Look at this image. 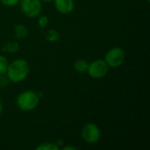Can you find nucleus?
<instances>
[{"label":"nucleus","instance_id":"nucleus-15","mask_svg":"<svg viewBox=\"0 0 150 150\" xmlns=\"http://www.w3.org/2000/svg\"><path fill=\"white\" fill-rule=\"evenodd\" d=\"M20 0H0V3L7 7H13L15 5H17L18 4H19Z\"/></svg>","mask_w":150,"mask_h":150},{"label":"nucleus","instance_id":"nucleus-13","mask_svg":"<svg viewBox=\"0 0 150 150\" xmlns=\"http://www.w3.org/2000/svg\"><path fill=\"white\" fill-rule=\"evenodd\" d=\"M9 66V62L4 55H0V74H5Z\"/></svg>","mask_w":150,"mask_h":150},{"label":"nucleus","instance_id":"nucleus-8","mask_svg":"<svg viewBox=\"0 0 150 150\" xmlns=\"http://www.w3.org/2000/svg\"><path fill=\"white\" fill-rule=\"evenodd\" d=\"M13 33H14V38L16 40H24L28 35V30H27V28L24 25L17 24V25H14Z\"/></svg>","mask_w":150,"mask_h":150},{"label":"nucleus","instance_id":"nucleus-12","mask_svg":"<svg viewBox=\"0 0 150 150\" xmlns=\"http://www.w3.org/2000/svg\"><path fill=\"white\" fill-rule=\"evenodd\" d=\"M60 146L54 142H45L36 147V150H59Z\"/></svg>","mask_w":150,"mask_h":150},{"label":"nucleus","instance_id":"nucleus-9","mask_svg":"<svg viewBox=\"0 0 150 150\" xmlns=\"http://www.w3.org/2000/svg\"><path fill=\"white\" fill-rule=\"evenodd\" d=\"M2 49H3V51L4 53H7V54H15V53L18 52V50H19V45H18V41L11 40V41L6 42L3 46Z\"/></svg>","mask_w":150,"mask_h":150},{"label":"nucleus","instance_id":"nucleus-4","mask_svg":"<svg viewBox=\"0 0 150 150\" xmlns=\"http://www.w3.org/2000/svg\"><path fill=\"white\" fill-rule=\"evenodd\" d=\"M109 69L110 68L105 60L97 59L89 63L87 73L93 79H101L108 74Z\"/></svg>","mask_w":150,"mask_h":150},{"label":"nucleus","instance_id":"nucleus-5","mask_svg":"<svg viewBox=\"0 0 150 150\" xmlns=\"http://www.w3.org/2000/svg\"><path fill=\"white\" fill-rule=\"evenodd\" d=\"M20 9L27 18H36L40 16L42 11V4L40 0H20Z\"/></svg>","mask_w":150,"mask_h":150},{"label":"nucleus","instance_id":"nucleus-17","mask_svg":"<svg viewBox=\"0 0 150 150\" xmlns=\"http://www.w3.org/2000/svg\"><path fill=\"white\" fill-rule=\"evenodd\" d=\"M62 150H77V148L74 146H65L62 148Z\"/></svg>","mask_w":150,"mask_h":150},{"label":"nucleus","instance_id":"nucleus-6","mask_svg":"<svg viewBox=\"0 0 150 150\" xmlns=\"http://www.w3.org/2000/svg\"><path fill=\"white\" fill-rule=\"evenodd\" d=\"M81 136L84 142L88 144H95L100 140L101 132L96 124L87 123L81 130Z\"/></svg>","mask_w":150,"mask_h":150},{"label":"nucleus","instance_id":"nucleus-18","mask_svg":"<svg viewBox=\"0 0 150 150\" xmlns=\"http://www.w3.org/2000/svg\"><path fill=\"white\" fill-rule=\"evenodd\" d=\"M3 103H2V101H1V99H0V116H1V114H2V112H3Z\"/></svg>","mask_w":150,"mask_h":150},{"label":"nucleus","instance_id":"nucleus-3","mask_svg":"<svg viewBox=\"0 0 150 150\" xmlns=\"http://www.w3.org/2000/svg\"><path fill=\"white\" fill-rule=\"evenodd\" d=\"M125 59H126L125 51L120 47H115L109 49L105 53L104 58L108 67L112 69L120 67L124 63Z\"/></svg>","mask_w":150,"mask_h":150},{"label":"nucleus","instance_id":"nucleus-11","mask_svg":"<svg viewBox=\"0 0 150 150\" xmlns=\"http://www.w3.org/2000/svg\"><path fill=\"white\" fill-rule=\"evenodd\" d=\"M45 38L48 42L54 43V42H56L60 40V33L55 29H50L46 33Z\"/></svg>","mask_w":150,"mask_h":150},{"label":"nucleus","instance_id":"nucleus-7","mask_svg":"<svg viewBox=\"0 0 150 150\" xmlns=\"http://www.w3.org/2000/svg\"><path fill=\"white\" fill-rule=\"evenodd\" d=\"M54 8L61 14H69L73 11L75 8L74 0H53Z\"/></svg>","mask_w":150,"mask_h":150},{"label":"nucleus","instance_id":"nucleus-19","mask_svg":"<svg viewBox=\"0 0 150 150\" xmlns=\"http://www.w3.org/2000/svg\"><path fill=\"white\" fill-rule=\"evenodd\" d=\"M41 2H45V3H50V2H52L53 0H40Z\"/></svg>","mask_w":150,"mask_h":150},{"label":"nucleus","instance_id":"nucleus-1","mask_svg":"<svg viewBox=\"0 0 150 150\" xmlns=\"http://www.w3.org/2000/svg\"><path fill=\"white\" fill-rule=\"evenodd\" d=\"M29 73L30 66L28 62L25 59L18 58L9 63L5 75L10 82L18 83L25 80Z\"/></svg>","mask_w":150,"mask_h":150},{"label":"nucleus","instance_id":"nucleus-2","mask_svg":"<svg viewBox=\"0 0 150 150\" xmlns=\"http://www.w3.org/2000/svg\"><path fill=\"white\" fill-rule=\"evenodd\" d=\"M40 104V96L33 91H24L20 92L16 98L18 108L23 112H31L35 110Z\"/></svg>","mask_w":150,"mask_h":150},{"label":"nucleus","instance_id":"nucleus-16","mask_svg":"<svg viewBox=\"0 0 150 150\" xmlns=\"http://www.w3.org/2000/svg\"><path fill=\"white\" fill-rule=\"evenodd\" d=\"M9 79L5 74H0V88H4L9 83Z\"/></svg>","mask_w":150,"mask_h":150},{"label":"nucleus","instance_id":"nucleus-14","mask_svg":"<svg viewBox=\"0 0 150 150\" xmlns=\"http://www.w3.org/2000/svg\"><path fill=\"white\" fill-rule=\"evenodd\" d=\"M48 18L47 16H45V15H42V16H40L39 18H38V21H37V25L40 28H45L47 24H48Z\"/></svg>","mask_w":150,"mask_h":150},{"label":"nucleus","instance_id":"nucleus-10","mask_svg":"<svg viewBox=\"0 0 150 150\" xmlns=\"http://www.w3.org/2000/svg\"><path fill=\"white\" fill-rule=\"evenodd\" d=\"M89 62L84 59H79L74 63V69L79 74H84L87 72Z\"/></svg>","mask_w":150,"mask_h":150}]
</instances>
